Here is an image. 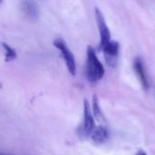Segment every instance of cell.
<instances>
[{"label":"cell","mask_w":155,"mask_h":155,"mask_svg":"<svg viewBox=\"0 0 155 155\" xmlns=\"http://www.w3.org/2000/svg\"><path fill=\"white\" fill-rule=\"evenodd\" d=\"M135 155H147V154H146V153H145V152H143V151H139V152H137V153H136V154Z\"/></svg>","instance_id":"cell-11"},{"label":"cell","mask_w":155,"mask_h":155,"mask_svg":"<svg viewBox=\"0 0 155 155\" xmlns=\"http://www.w3.org/2000/svg\"><path fill=\"white\" fill-rule=\"evenodd\" d=\"M105 70L92 46L87 48V78L91 83H96L104 75Z\"/></svg>","instance_id":"cell-1"},{"label":"cell","mask_w":155,"mask_h":155,"mask_svg":"<svg viewBox=\"0 0 155 155\" xmlns=\"http://www.w3.org/2000/svg\"><path fill=\"white\" fill-rule=\"evenodd\" d=\"M95 18L98 25V30L100 34V48L103 49L112 40H111V32L109 30V27L105 22L104 16L102 13V11L96 7L95 8Z\"/></svg>","instance_id":"cell-3"},{"label":"cell","mask_w":155,"mask_h":155,"mask_svg":"<svg viewBox=\"0 0 155 155\" xmlns=\"http://www.w3.org/2000/svg\"><path fill=\"white\" fill-rule=\"evenodd\" d=\"M0 155H12V154H9V153H2Z\"/></svg>","instance_id":"cell-12"},{"label":"cell","mask_w":155,"mask_h":155,"mask_svg":"<svg viewBox=\"0 0 155 155\" xmlns=\"http://www.w3.org/2000/svg\"><path fill=\"white\" fill-rule=\"evenodd\" d=\"M134 72L136 73V75L138 76L141 84L143 86V88L147 91L150 88V84H149V80L147 77V74H146V70L144 67V64L143 61L141 57H136L134 61Z\"/></svg>","instance_id":"cell-5"},{"label":"cell","mask_w":155,"mask_h":155,"mask_svg":"<svg viewBox=\"0 0 155 155\" xmlns=\"http://www.w3.org/2000/svg\"><path fill=\"white\" fill-rule=\"evenodd\" d=\"M22 5V10L23 12L29 16L30 18H36L39 15L40 10H39V6L38 4L35 1H30V0H26V1H22L21 3Z\"/></svg>","instance_id":"cell-7"},{"label":"cell","mask_w":155,"mask_h":155,"mask_svg":"<svg viewBox=\"0 0 155 155\" xmlns=\"http://www.w3.org/2000/svg\"><path fill=\"white\" fill-rule=\"evenodd\" d=\"M54 45L61 52V54H62V56H63V58L66 64V66H67L69 73L72 75H75V73H76L75 59H74L73 53L71 52V50L67 46L66 43L64 42V40L61 37H58L54 41Z\"/></svg>","instance_id":"cell-2"},{"label":"cell","mask_w":155,"mask_h":155,"mask_svg":"<svg viewBox=\"0 0 155 155\" xmlns=\"http://www.w3.org/2000/svg\"><path fill=\"white\" fill-rule=\"evenodd\" d=\"M2 47H3L4 52H5L6 61H11V60H14L16 58V52L12 47H10L7 44L2 43Z\"/></svg>","instance_id":"cell-10"},{"label":"cell","mask_w":155,"mask_h":155,"mask_svg":"<svg viewBox=\"0 0 155 155\" xmlns=\"http://www.w3.org/2000/svg\"><path fill=\"white\" fill-rule=\"evenodd\" d=\"M119 49H120L119 43L114 40H112L105 47L103 48L105 60L108 64L114 65L115 64V59L119 54Z\"/></svg>","instance_id":"cell-6"},{"label":"cell","mask_w":155,"mask_h":155,"mask_svg":"<svg viewBox=\"0 0 155 155\" xmlns=\"http://www.w3.org/2000/svg\"><path fill=\"white\" fill-rule=\"evenodd\" d=\"M92 140L98 143V144H102L106 143L109 140V132L108 130L103 126V125H99L97 127H95L94 131L92 134Z\"/></svg>","instance_id":"cell-8"},{"label":"cell","mask_w":155,"mask_h":155,"mask_svg":"<svg viewBox=\"0 0 155 155\" xmlns=\"http://www.w3.org/2000/svg\"><path fill=\"white\" fill-rule=\"evenodd\" d=\"M93 114L94 116V118H96L97 120L101 121L103 120V114L99 106V103H98V98L97 96L94 94L93 96Z\"/></svg>","instance_id":"cell-9"},{"label":"cell","mask_w":155,"mask_h":155,"mask_svg":"<svg viewBox=\"0 0 155 155\" xmlns=\"http://www.w3.org/2000/svg\"><path fill=\"white\" fill-rule=\"evenodd\" d=\"M95 129L94 125V118L92 113L90 104L87 100L84 102V122L81 127L80 134L83 136H89L92 135L93 132Z\"/></svg>","instance_id":"cell-4"}]
</instances>
